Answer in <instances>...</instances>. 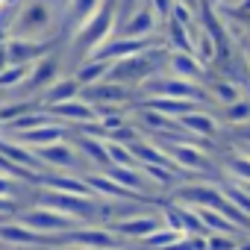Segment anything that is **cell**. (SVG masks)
<instances>
[{"label":"cell","instance_id":"obj_1","mask_svg":"<svg viewBox=\"0 0 250 250\" xmlns=\"http://www.w3.org/2000/svg\"><path fill=\"white\" fill-rule=\"evenodd\" d=\"M115 24H118V0H103L100 9L68 39V59L74 62V68L115 36Z\"/></svg>","mask_w":250,"mask_h":250},{"label":"cell","instance_id":"obj_2","mask_svg":"<svg viewBox=\"0 0 250 250\" xmlns=\"http://www.w3.org/2000/svg\"><path fill=\"white\" fill-rule=\"evenodd\" d=\"M165 68H168V47H153V50H145V53H139V56L112 62L106 80L121 83V85H127V88L136 91V88H142L147 80L165 74Z\"/></svg>","mask_w":250,"mask_h":250},{"label":"cell","instance_id":"obj_3","mask_svg":"<svg viewBox=\"0 0 250 250\" xmlns=\"http://www.w3.org/2000/svg\"><path fill=\"white\" fill-rule=\"evenodd\" d=\"M147 97H171V100H191V103H200V106H212V97L206 91V85L200 83H188V80H180L174 74H159L153 80H147L142 88H136V100H147Z\"/></svg>","mask_w":250,"mask_h":250},{"label":"cell","instance_id":"obj_4","mask_svg":"<svg viewBox=\"0 0 250 250\" xmlns=\"http://www.w3.org/2000/svg\"><path fill=\"white\" fill-rule=\"evenodd\" d=\"M59 77H65L62 74V50H53V53H47L44 59H39L33 68H30V77L24 80V85L18 88V94H15V100H39L42 97V91L44 88H50Z\"/></svg>","mask_w":250,"mask_h":250},{"label":"cell","instance_id":"obj_5","mask_svg":"<svg viewBox=\"0 0 250 250\" xmlns=\"http://www.w3.org/2000/svg\"><path fill=\"white\" fill-rule=\"evenodd\" d=\"M80 97L85 103H91L100 112H109V109H133L136 106V91L121 85V83H112V80H103V83H94V85H85L80 91Z\"/></svg>","mask_w":250,"mask_h":250},{"label":"cell","instance_id":"obj_6","mask_svg":"<svg viewBox=\"0 0 250 250\" xmlns=\"http://www.w3.org/2000/svg\"><path fill=\"white\" fill-rule=\"evenodd\" d=\"M24 227H30L33 232H39V235H62V232H71V229H77V227H85V224H80V221H74V218H68V215H62V212H53V209H44V206H24V209H18V215H15Z\"/></svg>","mask_w":250,"mask_h":250},{"label":"cell","instance_id":"obj_7","mask_svg":"<svg viewBox=\"0 0 250 250\" xmlns=\"http://www.w3.org/2000/svg\"><path fill=\"white\" fill-rule=\"evenodd\" d=\"M159 227H162V212H159V206H147V209H142V212H136V215H130V218L115 221L109 229H112L124 244H139L142 238H147V235L156 232Z\"/></svg>","mask_w":250,"mask_h":250},{"label":"cell","instance_id":"obj_8","mask_svg":"<svg viewBox=\"0 0 250 250\" xmlns=\"http://www.w3.org/2000/svg\"><path fill=\"white\" fill-rule=\"evenodd\" d=\"M36 156L42 159L44 171H56V174H88L85 159L77 153V147L71 145V139L50 145V147H39Z\"/></svg>","mask_w":250,"mask_h":250},{"label":"cell","instance_id":"obj_9","mask_svg":"<svg viewBox=\"0 0 250 250\" xmlns=\"http://www.w3.org/2000/svg\"><path fill=\"white\" fill-rule=\"evenodd\" d=\"M159 30H162L159 15L147 3H142L139 9H133L127 18L115 27V36H124V39H153V36H162Z\"/></svg>","mask_w":250,"mask_h":250},{"label":"cell","instance_id":"obj_10","mask_svg":"<svg viewBox=\"0 0 250 250\" xmlns=\"http://www.w3.org/2000/svg\"><path fill=\"white\" fill-rule=\"evenodd\" d=\"M6 56L9 65H36L39 59H44L47 53L59 50V39L56 42H30V39H9L6 44Z\"/></svg>","mask_w":250,"mask_h":250},{"label":"cell","instance_id":"obj_11","mask_svg":"<svg viewBox=\"0 0 250 250\" xmlns=\"http://www.w3.org/2000/svg\"><path fill=\"white\" fill-rule=\"evenodd\" d=\"M177 127L183 133H188L191 139H197V142H209L221 133V121L212 109H194V112L177 118Z\"/></svg>","mask_w":250,"mask_h":250},{"label":"cell","instance_id":"obj_12","mask_svg":"<svg viewBox=\"0 0 250 250\" xmlns=\"http://www.w3.org/2000/svg\"><path fill=\"white\" fill-rule=\"evenodd\" d=\"M71 145L77 147V153L85 159L88 171H109V153H106V139H94V136H85V133H77L71 130Z\"/></svg>","mask_w":250,"mask_h":250},{"label":"cell","instance_id":"obj_13","mask_svg":"<svg viewBox=\"0 0 250 250\" xmlns=\"http://www.w3.org/2000/svg\"><path fill=\"white\" fill-rule=\"evenodd\" d=\"M0 244L12 250H36L42 247V235L24 227L18 218H0Z\"/></svg>","mask_w":250,"mask_h":250},{"label":"cell","instance_id":"obj_14","mask_svg":"<svg viewBox=\"0 0 250 250\" xmlns=\"http://www.w3.org/2000/svg\"><path fill=\"white\" fill-rule=\"evenodd\" d=\"M47 112H50V115H53L56 121L68 124L71 130H77V127H85V124H94V121H100L97 109H94L91 103H85L83 97H74V100H68V103L50 106Z\"/></svg>","mask_w":250,"mask_h":250},{"label":"cell","instance_id":"obj_15","mask_svg":"<svg viewBox=\"0 0 250 250\" xmlns=\"http://www.w3.org/2000/svg\"><path fill=\"white\" fill-rule=\"evenodd\" d=\"M165 71L174 74V77H180V80L200 83V85H206V80L212 74L194 53H177V50H168V68Z\"/></svg>","mask_w":250,"mask_h":250},{"label":"cell","instance_id":"obj_16","mask_svg":"<svg viewBox=\"0 0 250 250\" xmlns=\"http://www.w3.org/2000/svg\"><path fill=\"white\" fill-rule=\"evenodd\" d=\"M39 188H50V191H62V194H83V197H94L83 174H56V171H47V174H42V177H39Z\"/></svg>","mask_w":250,"mask_h":250},{"label":"cell","instance_id":"obj_17","mask_svg":"<svg viewBox=\"0 0 250 250\" xmlns=\"http://www.w3.org/2000/svg\"><path fill=\"white\" fill-rule=\"evenodd\" d=\"M80 91H83V85L74 80V74H68V77H59V80H56L50 88H44V91H42V97H39V106H42V109H50V106L68 103V100L80 97Z\"/></svg>","mask_w":250,"mask_h":250},{"label":"cell","instance_id":"obj_18","mask_svg":"<svg viewBox=\"0 0 250 250\" xmlns=\"http://www.w3.org/2000/svg\"><path fill=\"white\" fill-rule=\"evenodd\" d=\"M218 171H221V177H227L232 183H250V150H232V153L221 156Z\"/></svg>","mask_w":250,"mask_h":250},{"label":"cell","instance_id":"obj_19","mask_svg":"<svg viewBox=\"0 0 250 250\" xmlns=\"http://www.w3.org/2000/svg\"><path fill=\"white\" fill-rule=\"evenodd\" d=\"M206 91H209V97H212V106L218 103L221 109L244 97V88H241L238 83H232V80H224V77H209V80H206Z\"/></svg>","mask_w":250,"mask_h":250},{"label":"cell","instance_id":"obj_20","mask_svg":"<svg viewBox=\"0 0 250 250\" xmlns=\"http://www.w3.org/2000/svg\"><path fill=\"white\" fill-rule=\"evenodd\" d=\"M109 68H112V62H106V59H83L71 74H74V80L85 88V85H94V83H103L106 77H109Z\"/></svg>","mask_w":250,"mask_h":250},{"label":"cell","instance_id":"obj_21","mask_svg":"<svg viewBox=\"0 0 250 250\" xmlns=\"http://www.w3.org/2000/svg\"><path fill=\"white\" fill-rule=\"evenodd\" d=\"M30 68L33 65H9V68H3V71H0V91H3V94L18 91L24 85V80L30 77Z\"/></svg>","mask_w":250,"mask_h":250},{"label":"cell","instance_id":"obj_22","mask_svg":"<svg viewBox=\"0 0 250 250\" xmlns=\"http://www.w3.org/2000/svg\"><path fill=\"white\" fill-rule=\"evenodd\" d=\"M106 153H109V162L118 165V168H139V162H136V156H133V150H130L127 145L106 142ZM112 165H109V168H112Z\"/></svg>","mask_w":250,"mask_h":250},{"label":"cell","instance_id":"obj_23","mask_svg":"<svg viewBox=\"0 0 250 250\" xmlns=\"http://www.w3.org/2000/svg\"><path fill=\"white\" fill-rule=\"evenodd\" d=\"M241 238L238 235H206V250H235V244Z\"/></svg>","mask_w":250,"mask_h":250},{"label":"cell","instance_id":"obj_24","mask_svg":"<svg viewBox=\"0 0 250 250\" xmlns=\"http://www.w3.org/2000/svg\"><path fill=\"white\" fill-rule=\"evenodd\" d=\"M229 30H232L235 44H238V53H241V59H244V68H247V74H250V36L241 33V30H235V27H229Z\"/></svg>","mask_w":250,"mask_h":250},{"label":"cell","instance_id":"obj_25","mask_svg":"<svg viewBox=\"0 0 250 250\" xmlns=\"http://www.w3.org/2000/svg\"><path fill=\"white\" fill-rule=\"evenodd\" d=\"M145 3L159 15V21L165 24L168 18H171V9H174V3H177V0H145Z\"/></svg>","mask_w":250,"mask_h":250},{"label":"cell","instance_id":"obj_26","mask_svg":"<svg viewBox=\"0 0 250 250\" xmlns=\"http://www.w3.org/2000/svg\"><path fill=\"white\" fill-rule=\"evenodd\" d=\"M200 3H206V6H212V9H221V6L229 3V0H200Z\"/></svg>","mask_w":250,"mask_h":250},{"label":"cell","instance_id":"obj_27","mask_svg":"<svg viewBox=\"0 0 250 250\" xmlns=\"http://www.w3.org/2000/svg\"><path fill=\"white\" fill-rule=\"evenodd\" d=\"M3 68H9V56H6V47L0 44V71H3Z\"/></svg>","mask_w":250,"mask_h":250},{"label":"cell","instance_id":"obj_28","mask_svg":"<svg viewBox=\"0 0 250 250\" xmlns=\"http://www.w3.org/2000/svg\"><path fill=\"white\" fill-rule=\"evenodd\" d=\"M235 250H250V235H244V238L235 244Z\"/></svg>","mask_w":250,"mask_h":250},{"label":"cell","instance_id":"obj_29","mask_svg":"<svg viewBox=\"0 0 250 250\" xmlns=\"http://www.w3.org/2000/svg\"><path fill=\"white\" fill-rule=\"evenodd\" d=\"M180 3H186V6H188V9H194V12L200 9V0H180Z\"/></svg>","mask_w":250,"mask_h":250},{"label":"cell","instance_id":"obj_30","mask_svg":"<svg viewBox=\"0 0 250 250\" xmlns=\"http://www.w3.org/2000/svg\"><path fill=\"white\" fill-rule=\"evenodd\" d=\"M238 186H241V188H244V191L250 194V183H238Z\"/></svg>","mask_w":250,"mask_h":250},{"label":"cell","instance_id":"obj_31","mask_svg":"<svg viewBox=\"0 0 250 250\" xmlns=\"http://www.w3.org/2000/svg\"><path fill=\"white\" fill-rule=\"evenodd\" d=\"M115 250H133V247H130V244H124V247H115Z\"/></svg>","mask_w":250,"mask_h":250},{"label":"cell","instance_id":"obj_32","mask_svg":"<svg viewBox=\"0 0 250 250\" xmlns=\"http://www.w3.org/2000/svg\"><path fill=\"white\" fill-rule=\"evenodd\" d=\"M3 3H6V0H0V9H3Z\"/></svg>","mask_w":250,"mask_h":250},{"label":"cell","instance_id":"obj_33","mask_svg":"<svg viewBox=\"0 0 250 250\" xmlns=\"http://www.w3.org/2000/svg\"><path fill=\"white\" fill-rule=\"evenodd\" d=\"M0 130H3V121H0Z\"/></svg>","mask_w":250,"mask_h":250},{"label":"cell","instance_id":"obj_34","mask_svg":"<svg viewBox=\"0 0 250 250\" xmlns=\"http://www.w3.org/2000/svg\"><path fill=\"white\" fill-rule=\"evenodd\" d=\"M0 250H6V247H3V244H0Z\"/></svg>","mask_w":250,"mask_h":250}]
</instances>
